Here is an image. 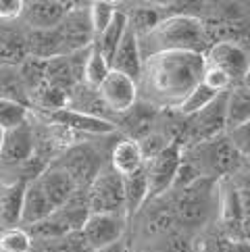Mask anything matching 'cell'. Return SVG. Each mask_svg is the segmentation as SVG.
<instances>
[{
  "label": "cell",
  "instance_id": "obj_1",
  "mask_svg": "<svg viewBox=\"0 0 250 252\" xmlns=\"http://www.w3.org/2000/svg\"><path fill=\"white\" fill-rule=\"evenodd\" d=\"M204 71V55L200 52H160L142 59L138 79V96H144L150 106L180 104L200 84Z\"/></svg>",
  "mask_w": 250,
  "mask_h": 252
},
{
  "label": "cell",
  "instance_id": "obj_31",
  "mask_svg": "<svg viewBox=\"0 0 250 252\" xmlns=\"http://www.w3.org/2000/svg\"><path fill=\"white\" fill-rule=\"evenodd\" d=\"M111 73V65H109V61H106L100 52H98V48L90 46V52H88V59H86V67H84V82L82 84H88V86H92V88H98L102 82H104V77Z\"/></svg>",
  "mask_w": 250,
  "mask_h": 252
},
{
  "label": "cell",
  "instance_id": "obj_23",
  "mask_svg": "<svg viewBox=\"0 0 250 252\" xmlns=\"http://www.w3.org/2000/svg\"><path fill=\"white\" fill-rule=\"evenodd\" d=\"M123 196H125V215L138 213L148 202V184L144 167L123 177Z\"/></svg>",
  "mask_w": 250,
  "mask_h": 252
},
{
  "label": "cell",
  "instance_id": "obj_28",
  "mask_svg": "<svg viewBox=\"0 0 250 252\" xmlns=\"http://www.w3.org/2000/svg\"><path fill=\"white\" fill-rule=\"evenodd\" d=\"M46 84L52 88H59L67 94L73 90V86L77 82L73 77V71H71L67 57H55V59L46 61Z\"/></svg>",
  "mask_w": 250,
  "mask_h": 252
},
{
  "label": "cell",
  "instance_id": "obj_16",
  "mask_svg": "<svg viewBox=\"0 0 250 252\" xmlns=\"http://www.w3.org/2000/svg\"><path fill=\"white\" fill-rule=\"evenodd\" d=\"M38 182L42 186L44 194L48 196L52 209H61V206H65L71 198L75 196V192H79L75 188V184H73V179L67 175V171H62L55 163H50L46 169L42 171Z\"/></svg>",
  "mask_w": 250,
  "mask_h": 252
},
{
  "label": "cell",
  "instance_id": "obj_13",
  "mask_svg": "<svg viewBox=\"0 0 250 252\" xmlns=\"http://www.w3.org/2000/svg\"><path fill=\"white\" fill-rule=\"evenodd\" d=\"M44 119L48 125H57V127L65 129L69 133H86V136H109V133L117 131V125L106 119H98V117L82 115L71 109H61L55 113H44Z\"/></svg>",
  "mask_w": 250,
  "mask_h": 252
},
{
  "label": "cell",
  "instance_id": "obj_22",
  "mask_svg": "<svg viewBox=\"0 0 250 252\" xmlns=\"http://www.w3.org/2000/svg\"><path fill=\"white\" fill-rule=\"evenodd\" d=\"M250 121V94L248 86H231L227 90V106H225V129H234L238 125Z\"/></svg>",
  "mask_w": 250,
  "mask_h": 252
},
{
  "label": "cell",
  "instance_id": "obj_4",
  "mask_svg": "<svg viewBox=\"0 0 250 252\" xmlns=\"http://www.w3.org/2000/svg\"><path fill=\"white\" fill-rule=\"evenodd\" d=\"M219 204V184L200 177L190 186L177 190L173 198V213L177 225L186 229H198L209 223L211 215Z\"/></svg>",
  "mask_w": 250,
  "mask_h": 252
},
{
  "label": "cell",
  "instance_id": "obj_10",
  "mask_svg": "<svg viewBox=\"0 0 250 252\" xmlns=\"http://www.w3.org/2000/svg\"><path fill=\"white\" fill-rule=\"evenodd\" d=\"M55 165H59L67 175L73 179V184L79 192H86L88 186L94 182V177L102 169V157L90 144H75L71 148H65V152L59 157Z\"/></svg>",
  "mask_w": 250,
  "mask_h": 252
},
{
  "label": "cell",
  "instance_id": "obj_29",
  "mask_svg": "<svg viewBox=\"0 0 250 252\" xmlns=\"http://www.w3.org/2000/svg\"><path fill=\"white\" fill-rule=\"evenodd\" d=\"M219 94L217 92H213V90L209 86H204L202 82L196 86L190 94H188L184 100L173 106V109H169V111H173L177 117H188V115H194V113H198L200 109H204L207 104H211L213 100H215Z\"/></svg>",
  "mask_w": 250,
  "mask_h": 252
},
{
  "label": "cell",
  "instance_id": "obj_35",
  "mask_svg": "<svg viewBox=\"0 0 250 252\" xmlns=\"http://www.w3.org/2000/svg\"><path fill=\"white\" fill-rule=\"evenodd\" d=\"M200 82L204 86H209L213 92H217V94H223V92H227V90L231 88V82H229V77L223 73V71L215 69V67H207L204 65V71H202V79Z\"/></svg>",
  "mask_w": 250,
  "mask_h": 252
},
{
  "label": "cell",
  "instance_id": "obj_11",
  "mask_svg": "<svg viewBox=\"0 0 250 252\" xmlns=\"http://www.w3.org/2000/svg\"><path fill=\"white\" fill-rule=\"evenodd\" d=\"M127 215L123 213H90L82 225V236L90 250L123 240Z\"/></svg>",
  "mask_w": 250,
  "mask_h": 252
},
{
  "label": "cell",
  "instance_id": "obj_24",
  "mask_svg": "<svg viewBox=\"0 0 250 252\" xmlns=\"http://www.w3.org/2000/svg\"><path fill=\"white\" fill-rule=\"evenodd\" d=\"M0 98H2V100L17 102L31 111L30 94L21 82L19 71L13 65H0Z\"/></svg>",
  "mask_w": 250,
  "mask_h": 252
},
{
  "label": "cell",
  "instance_id": "obj_21",
  "mask_svg": "<svg viewBox=\"0 0 250 252\" xmlns=\"http://www.w3.org/2000/svg\"><path fill=\"white\" fill-rule=\"evenodd\" d=\"M109 167L115 171V173H119L121 177L144 167V158H142L138 142L129 140V138L119 140L111 150V165Z\"/></svg>",
  "mask_w": 250,
  "mask_h": 252
},
{
  "label": "cell",
  "instance_id": "obj_18",
  "mask_svg": "<svg viewBox=\"0 0 250 252\" xmlns=\"http://www.w3.org/2000/svg\"><path fill=\"white\" fill-rule=\"evenodd\" d=\"M67 109L82 113V115L98 117V119H106V121H113V117H115L109 111V106L104 104L100 94H98V88H92L88 84H75L73 86V90L67 94Z\"/></svg>",
  "mask_w": 250,
  "mask_h": 252
},
{
  "label": "cell",
  "instance_id": "obj_33",
  "mask_svg": "<svg viewBox=\"0 0 250 252\" xmlns=\"http://www.w3.org/2000/svg\"><path fill=\"white\" fill-rule=\"evenodd\" d=\"M28 119H30V109L0 98V129H4V131L15 129Z\"/></svg>",
  "mask_w": 250,
  "mask_h": 252
},
{
  "label": "cell",
  "instance_id": "obj_32",
  "mask_svg": "<svg viewBox=\"0 0 250 252\" xmlns=\"http://www.w3.org/2000/svg\"><path fill=\"white\" fill-rule=\"evenodd\" d=\"M33 240L23 227H13L0 233V252H31Z\"/></svg>",
  "mask_w": 250,
  "mask_h": 252
},
{
  "label": "cell",
  "instance_id": "obj_14",
  "mask_svg": "<svg viewBox=\"0 0 250 252\" xmlns=\"http://www.w3.org/2000/svg\"><path fill=\"white\" fill-rule=\"evenodd\" d=\"M73 2H59V0H33L23 2L21 19L28 25V30H55L62 21Z\"/></svg>",
  "mask_w": 250,
  "mask_h": 252
},
{
  "label": "cell",
  "instance_id": "obj_6",
  "mask_svg": "<svg viewBox=\"0 0 250 252\" xmlns=\"http://www.w3.org/2000/svg\"><path fill=\"white\" fill-rule=\"evenodd\" d=\"M86 204L90 213H123L125 215V196H123V177L115 173L111 167H102L100 173L86 190Z\"/></svg>",
  "mask_w": 250,
  "mask_h": 252
},
{
  "label": "cell",
  "instance_id": "obj_27",
  "mask_svg": "<svg viewBox=\"0 0 250 252\" xmlns=\"http://www.w3.org/2000/svg\"><path fill=\"white\" fill-rule=\"evenodd\" d=\"M17 71H19V77H21L25 90H28L30 100H31V94L38 92V90L46 84V61L25 57L19 65H17Z\"/></svg>",
  "mask_w": 250,
  "mask_h": 252
},
{
  "label": "cell",
  "instance_id": "obj_37",
  "mask_svg": "<svg viewBox=\"0 0 250 252\" xmlns=\"http://www.w3.org/2000/svg\"><path fill=\"white\" fill-rule=\"evenodd\" d=\"M90 252H127V248H125V242L119 240L115 242V244H109V246H102V248H94Z\"/></svg>",
  "mask_w": 250,
  "mask_h": 252
},
{
  "label": "cell",
  "instance_id": "obj_19",
  "mask_svg": "<svg viewBox=\"0 0 250 252\" xmlns=\"http://www.w3.org/2000/svg\"><path fill=\"white\" fill-rule=\"evenodd\" d=\"M52 211H55V209H52L48 196L44 194L38 177L31 179V182H28V186H25V192H23L21 225H19V227H23V229L31 227V225L40 223L42 219H46Z\"/></svg>",
  "mask_w": 250,
  "mask_h": 252
},
{
  "label": "cell",
  "instance_id": "obj_25",
  "mask_svg": "<svg viewBox=\"0 0 250 252\" xmlns=\"http://www.w3.org/2000/svg\"><path fill=\"white\" fill-rule=\"evenodd\" d=\"M125 30H127V15H125V11H121V8H117L113 21L109 23V28L94 38V46L98 48V52H100L106 61H111L113 52L117 50Z\"/></svg>",
  "mask_w": 250,
  "mask_h": 252
},
{
  "label": "cell",
  "instance_id": "obj_30",
  "mask_svg": "<svg viewBox=\"0 0 250 252\" xmlns=\"http://www.w3.org/2000/svg\"><path fill=\"white\" fill-rule=\"evenodd\" d=\"M25 57H28V52H25L23 33L0 32V65L17 67Z\"/></svg>",
  "mask_w": 250,
  "mask_h": 252
},
{
  "label": "cell",
  "instance_id": "obj_15",
  "mask_svg": "<svg viewBox=\"0 0 250 252\" xmlns=\"http://www.w3.org/2000/svg\"><path fill=\"white\" fill-rule=\"evenodd\" d=\"M109 65H111V71L127 75L129 79H133V82L138 84L140 73H142V52H140V44H138V33L133 32L129 25L123 33L117 50L113 52Z\"/></svg>",
  "mask_w": 250,
  "mask_h": 252
},
{
  "label": "cell",
  "instance_id": "obj_36",
  "mask_svg": "<svg viewBox=\"0 0 250 252\" xmlns=\"http://www.w3.org/2000/svg\"><path fill=\"white\" fill-rule=\"evenodd\" d=\"M23 11V0H0V19H19Z\"/></svg>",
  "mask_w": 250,
  "mask_h": 252
},
{
  "label": "cell",
  "instance_id": "obj_17",
  "mask_svg": "<svg viewBox=\"0 0 250 252\" xmlns=\"http://www.w3.org/2000/svg\"><path fill=\"white\" fill-rule=\"evenodd\" d=\"M25 186H28L25 179L0 182V229L2 231L21 225V204Z\"/></svg>",
  "mask_w": 250,
  "mask_h": 252
},
{
  "label": "cell",
  "instance_id": "obj_8",
  "mask_svg": "<svg viewBox=\"0 0 250 252\" xmlns=\"http://www.w3.org/2000/svg\"><path fill=\"white\" fill-rule=\"evenodd\" d=\"M204 65L223 71L231 86L246 84L248 77V52L236 40H217L204 52Z\"/></svg>",
  "mask_w": 250,
  "mask_h": 252
},
{
  "label": "cell",
  "instance_id": "obj_3",
  "mask_svg": "<svg viewBox=\"0 0 250 252\" xmlns=\"http://www.w3.org/2000/svg\"><path fill=\"white\" fill-rule=\"evenodd\" d=\"M182 158L198 171L200 177L213 179V182L221 177H229L246 163V158L234 148V144L227 140L225 133L200 142L196 146L182 148Z\"/></svg>",
  "mask_w": 250,
  "mask_h": 252
},
{
  "label": "cell",
  "instance_id": "obj_12",
  "mask_svg": "<svg viewBox=\"0 0 250 252\" xmlns=\"http://www.w3.org/2000/svg\"><path fill=\"white\" fill-rule=\"evenodd\" d=\"M98 94H100L104 104L109 106V111L115 117L127 113L131 106L140 100L138 84L133 82V79H129L127 75L115 73V71H111V73L104 77V82L98 86Z\"/></svg>",
  "mask_w": 250,
  "mask_h": 252
},
{
  "label": "cell",
  "instance_id": "obj_26",
  "mask_svg": "<svg viewBox=\"0 0 250 252\" xmlns=\"http://www.w3.org/2000/svg\"><path fill=\"white\" fill-rule=\"evenodd\" d=\"M163 6L165 4H133L131 11H125V15H127V25L138 35L150 32L158 21H163L167 17L160 13Z\"/></svg>",
  "mask_w": 250,
  "mask_h": 252
},
{
  "label": "cell",
  "instance_id": "obj_9",
  "mask_svg": "<svg viewBox=\"0 0 250 252\" xmlns=\"http://www.w3.org/2000/svg\"><path fill=\"white\" fill-rule=\"evenodd\" d=\"M55 30L59 35V42H61L62 57L92 46L94 44V30H92V23H90V4L73 2L71 11L62 17V21Z\"/></svg>",
  "mask_w": 250,
  "mask_h": 252
},
{
  "label": "cell",
  "instance_id": "obj_38",
  "mask_svg": "<svg viewBox=\"0 0 250 252\" xmlns=\"http://www.w3.org/2000/svg\"><path fill=\"white\" fill-rule=\"evenodd\" d=\"M2 140H4V129H0V150H2Z\"/></svg>",
  "mask_w": 250,
  "mask_h": 252
},
{
  "label": "cell",
  "instance_id": "obj_5",
  "mask_svg": "<svg viewBox=\"0 0 250 252\" xmlns=\"http://www.w3.org/2000/svg\"><path fill=\"white\" fill-rule=\"evenodd\" d=\"M35 146H38V140H35V131L30 119L19 127L4 131L2 150H0V169H2L0 182H13L17 169L33 158Z\"/></svg>",
  "mask_w": 250,
  "mask_h": 252
},
{
  "label": "cell",
  "instance_id": "obj_20",
  "mask_svg": "<svg viewBox=\"0 0 250 252\" xmlns=\"http://www.w3.org/2000/svg\"><path fill=\"white\" fill-rule=\"evenodd\" d=\"M23 40L25 52L31 59L50 61L55 57H62L57 30H28L23 33Z\"/></svg>",
  "mask_w": 250,
  "mask_h": 252
},
{
  "label": "cell",
  "instance_id": "obj_2",
  "mask_svg": "<svg viewBox=\"0 0 250 252\" xmlns=\"http://www.w3.org/2000/svg\"><path fill=\"white\" fill-rule=\"evenodd\" d=\"M142 59L160 52H200L204 55L211 42L200 17L175 13L167 15L150 32L138 35Z\"/></svg>",
  "mask_w": 250,
  "mask_h": 252
},
{
  "label": "cell",
  "instance_id": "obj_34",
  "mask_svg": "<svg viewBox=\"0 0 250 252\" xmlns=\"http://www.w3.org/2000/svg\"><path fill=\"white\" fill-rule=\"evenodd\" d=\"M117 8L119 6L115 2H106V0L90 2V23H92V30H94V38L109 28V23L113 21L115 13H117Z\"/></svg>",
  "mask_w": 250,
  "mask_h": 252
},
{
  "label": "cell",
  "instance_id": "obj_7",
  "mask_svg": "<svg viewBox=\"0 0 250 252\" xmlns=\"http://www.w3.org/2000/svg\"><path fill=\"white\" fill-rule=\"evenodd\" d=\"M182 163V146L180 142H169L156 157L144 163L146 184H148V200L163 198L173 186L175 173Z\"/></svg>",
  "mask_w": 250,
  "mask_h": 252
}]
</instances>
